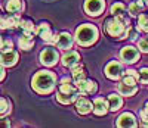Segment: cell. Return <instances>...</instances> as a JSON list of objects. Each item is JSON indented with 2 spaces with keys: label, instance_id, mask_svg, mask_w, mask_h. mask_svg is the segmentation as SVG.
Listing matches in <instances>:
<instances>
[{
  "label": "cell",
  "instance_id": "7c38bea8",
  "mask_svg": "<svg viewBox=\"0 0 148 128\" xmlns=\"http://www.w3.org/2000/svg\"><path fill=\"white\" fill-rule=\"evenodd\" d=\"M56 46H58L59 49H62V50L71 49V47H73V37H71L68 33H61V34H58Z\"/></svg>",
  "mask_w": 148,
  "mask_h": 128
},
{
  "label": "cell",
  "instance_id": "52a82bcc",
  "mask_svg": "<svg viewBox=\"0 0 148 128\" xmlns=\"http://www.w3.org/2000/svg\"><path fill=\"white\" fill-rule=\"evenodd\" d=\"M121 74H123V69H121V63H119V62H116V60H113V62H110L108 65H107V68H105V75L108 77L110 80H119L120 77H121Z\"/></svg>",
  "mask_w": 148,
  "mask_h": 128
},
{
  "label": "cell",
  "instance_id": "7402d4cb",
  "mask_svg": "<svg viewBox=\"0 0 148 128\" xmlns=\"http://www.w3.org/2000/svg\"><path fill=\"white\" fill-rule=\"evenodd\" d=\"M108 102H110V110H119L123 105V99L117 94H110L108 97Z\"/></svg>",
  "mask_w": 148,
  "mask_h": 128
},
{
  "label": "cell",
  "instance_id": "603a6c76",
  "mask_svg": "<svg viewBox=\"0 0 148 128\" xmlns=\"http://www.w3.org/2000/svg\"><path fill=\"white\" fill-rule=\"evenodd\" d=\"M33 46H34V40H33V37L30 34H24L19 38V47L22 50H30Z\"/></svg>",
  "mask_w": 148,
  "mask_h": 128
},
{
  "label": "cell",
  "instance_id": "d4e9b609",
  "mask_svg": "<svg viewBox=\"0 0 148 128\" xmlns=\"http://www.w3.org/2000/svg\"><path fill=\"white\" fill-rule=\"evenodd\" d=\"M138 30L148 33V14H141L138 19Z\"/></svg>",
  "mask_w": 148,
  "mask_h": 128
},
{
  "label": "cell",
  "instance_id": "83f0119b",
  "mask_svg": "<svg viewBox=\"0 0 148 128\" xmlns=\"http://www.w3.org/2000/svg\"><path fill=\"white\" fill-rule=\"evenodd\" d=\"M138 49L144 53H148V37H144V38H139L138 40Z\"/></svg>",
  "mask_w": 148,
  "mask_h": 128
},
{
  "label": "cell",
  "instance_id": "6da1fadb",
  "mask_svg": "<svg viewBox=\"0 0 148 128\" xmlns=\"http://www.w3.org/2000/svg\"><path fill=\"white\" fill-rule=\"evenodd\" d=\"M55 75L52 72H49V71H40V72H37L34 75V78H33V88L37 91V93H40V94H47V93H51L53 90V87H55Z\"/></svg>",
  "mask_w": 148,
  "mask_h": 128
},
{
  "label": "cell",
  "instance_id": "30bf717a",
  "mask_svg": "<svg viewBox=\"0 0 148 128\" xmlns=\"http://www.w3.org/2000/svg\"><path fill=\"white\" fill-rule=\"evenodd\" d=\"M80 60V55L77 52H74V50H70L68 53L64 55L62 58V65L67 66V68H73L74 65H77Z\"/></svg>",
  "mask_w": 148,
  "mask_h": 128
},
{
  "label": "cell",
  "instance_id": "cb8c5ba5",
  "mask_svg": "<svg viewBox=\"0 0 148 128\" xmlns=\"http://www.w3.org/2000/svg\"><path fill=\"white\" fill-rule=\"evenodd\" d=\"M111 14L114 16H119V18H125V14H126V6L123 3H114L111 6Z\"/></svg>",
  "mask_w": 148,
  "mask_h": 128
},
{
  "label": "cell",
  "instance_id": "7a4b0ae2",
  "mask_svg": "<svg viewBox=\"0 0 148 128\" xmlns=\"http://www.w3.org/2000/svg\"><path fill=\"white\" fill-rule=\"evenodd\" d=\"M129 25H130L129 19L116 16L114 19H111V21L107 22V33L111 37L125 38V35L127 34V30H129Z\"/></svg>",
  "mask_w": 148,
  "mask_h": 128
},
{
  "label": "cell",
  "instance_id": "4316f807",
  "mask_svg": "<svg viewBox=\"0 0 148 128\" xmlns=\"http://www.w3.org/2000/svg\"><path fill=\"white\" fill-rule=\"evenodd\" d=\"M141 9H142V5H141L139 2H138V3H130L129 7H127L130 16H138L139 12H141Z\"/></svg>",
  "mask_w": 148,
  "mask_h": 128
},
{
  "label": "cell",
  "instance_id": "5b68a950",
  "mask_svg": "<svg viewBox=\"0 0 148 128\" xmlns=\"http://www.w3.org/2000/svg\"><path fill=\"white\" fill-rule=\"evenodd\" d=\"M105 2L104 0H86L84 2V10L90 16H98L104 10Z\"/></svg>",
  "mask_w": 148,
  "mask_h": 128
},
{
  "label": "cell",
  "instance_id": "4dcf8cb0",
  "mask_svg": "<svg viewBox=\"0 0 148 128\" xmlns=\"http://www.w3.org/2000/svg\"><path fill=\"white\" fill-rule=\"evenodd\" d=\"M8 102H6V99L3 97L2 99V116H5V115H6V112H8Z\"/></svg>",
  "mask_w": 148,
  "mask_h": 128
},
{
  "label": "cell",
  "instance_id": "1f68e13d",
  "mask_svg": "<svg viewBox=\"0 0 148 128\" xmlns=\"http://www.w3.org/2000/svg\"><path fill=\"white\" fill-rule=\"evenodd\" d=\"M127 35L132 38V40H136V37H138V33L135 31V30H127Z\"/></svg>",
  "mask_w": 148,
  "mask_h": 128
},
{
  "label": "cell",
  "instance_id": "d6986e66",
  "mask_svg": "<svg viewBox=\"0 0 148 128\" xmlns=\"http://www.w3.org/2000/svg\"><path fill=\"white\" fill-rule=\"evenodd\" d=\"M6 10L9 14H18V12L22 10V2L21 0H8Z\"/></svg>",
  "mask_w": 148,
  "mask_h": 128
},
{
  "label": "cell",
  "instance_id": "9c48e42d",
  "mask_svg": "<svg viewBox=\"0 0 148 128\" xmlns=\"http://www.w3.org/2000/svg\"><path fill=\"white\" fill-rule=\"evenodd\" d=\"M110 110V105L107 103V100L104 97H96L93 100V112L98 116H102Z\"/></svg>",
  "mask_w": 148,
  "mask_h": 128
},
{
  "label": "cell",
  "instance_id": "ac0fdd59",
  "mask_svg": "<svg viewBox=\"0 0 148 128\" xmlns=\"http://www.w3.org/2000/svg\"><path fill=\"white\" fill-rule=\"evenodd\" d=\"M58 102H61L62 105H68V103H73V102H76L77 100V93H62V91H59L58 96H56Z\"/></svg>",
  "mask_w": 148,
  "mask_h": 128
},
{
  "label": "cell",
  "instance_id": "8fae6325",
  "mask_svg": "<svg viewBox=\"0 0 148 128\" xmlns=\"http://www.w3.org/2000/svg\"><path fill=\"white\" fill-rule=\"evenodd\" d=\"M21 19H19V14H15L14 16H3L2 18V28H16L21 25Z\"/></svg>",
  "mask_w": 148,
  "mask_h": 128
},
{
  "label": "cell",
  "instance_id": "f546056e",
  "mask_svg": "<svg viewBox=\"0 0 148 128\" xmlns=\"http://www.w3.org/2000/svg\"><path fill=\"white\" fill-rule=\"evenodd\" d=\"M139 81L142 84H148V68H144L139 71Z\"/></svg>",
  "mask_w": 148,
  "mask_h": 128
},
{
  "label": "cell",
  "instance_id": "2e32d148",
  "mask_svg": "<svg viewBox=\"0 0 148 128\" xmlns=\"http://www.w3.org/2000/svg\"><path fill=\"white\" fill-rule=\"evenodd\" d=\"M117 127H136V119H135V116L132 113H123L121 116L119 118L117 121Z\"/></svg>",
  "mask_w": 148,
  "mask_h": 128
},
{
  "label": "cell",
  "instance_id": "9a60e30c",
  "mask_svg": "<svg viewBox=\"0 0 148 128\" xmlns=\"http://www.w3.org/2000/svg\"><path fill=\"white\" fill-rule=\"evenodd\" d=\"M36 34H39L45 41H51L52 38H53V34H52V30H51V27H49V24H46V22H43V24H40L39 27H37V30H36Z\"/></svg>",
  "mask_w": 148,
  "mask_h": 128
},
{
  "label": "cell",
  "instance_id": "ffe728a7",
  "mask_svg": "<svg viewBox=\"0 0 148 128\" xmlns=\"http://www.w3.org/2000/svg\"><path fill=\"white\" fill-rule=\"evenodd\" d=\"M139 80V74L133 69H127L126 74H125V78H123V83L126 84H130V85H135L136 81Z\"/></svg>",
  "mask_w": 148,
  "mask_h": 128
},
{
  "label": "cell",
  "instance_id": "f1b7e54d",
  "mask_svg": "<svg viewBox=\"0 0 148 128\" xmlns=\"http://www.w3.org/2000/svg\"><path fill=\"white\" fill-rule=\"evenodd\" d=\"M12 47H14V43H12L10 40H8V38H3L2 40V53L9 52V50H12Z\"/></svg>",
  "mask_w": 148,
  "mask_h": 128
},
{
  "label": "cell",
  "instance_id": "4fadbf2b",
  "mask_svg": "<svg viewBox=\"0 0 148 128\" xmlns=\"http://www.w3.org/2000/svg\"><path fill=\"white\" fill-rule=\"evenodd\" d=\"M76 108H77V112H79V113L86 115V113H89V112L93 109V105H92L86 97H79V99L76 100Z\"/></svg>",
  "mask_w": 148,
  "mask_h": 128
},
{
  "label": "cell",
  "instance_id": "e0dca14e",
  "mask_svg": "<svg viewBox=\"0 0 148 128\" xmlns=\"http://www.w3.org/2000/svg\"><path fill=\"white\" fill-rule=\"evenodd\" d=\"M136 91H138L136 85H130V84H126V83L119 84V93L121 96H133Z\"/></svg>",
  "mask_w": 148,
  "mask_h": 128
},
{
  "label": "cell",
  "instance_id": "8992f818",
  "mask_svg": "<svg viewBox=\"0 0 148 128\" xmlns=\"http://www.w3.org/2000/svg\"><path fill=\"white\" fill-rule=\"evenodd\" d=\"M120 56L126 63H135L139 59V52H138V49H135L132 46H126L121 49Z\"/></svg>",
  "mask_w": 148,
  "mask_h": 128
},
{
  "label": "cell",
  "instance_id": "ba28073f",
  "mask_svg": "<svg viewBox=\"0 0 148 128\" xmlns=\"http://www.w3.org/2000/svg\"><path fill=\"white\" fill-rule=\"evenodd\" d=\"M77 88H79V93L80 96H86V94H90L96 91V83L95 81H88V80H83L76 83Z\"/></svg>",
  "mask_w": 148,
  "mask_h": 128
},
{
  "label": "cell",
  "instance_id": "3957f363",
  "mask_svg": "<svg viewBox=\"0 0 148 128\" xmlns=\"http://www.w3.org/2000/svg\"><path fill=\"white\" fill-rule=\"evenodd\" d=\"M98 38V30L93 25L84 24L76 31V40L80 46H90L92 43L96 41Z\"/></svg>",
  "mask_w": 148,
  "mask_h": 128
},
{
  "label": "cell",
  "instance_id": "484cf974",
  "mask_svg": "<svg viewBox=\"0 0 148 128\" xmlns=\"http://www.w3.org/2000/svg\"><path fill=\"white\" fill-rule=\"evenodd\" d=\"M21 28H22L24 34H30V35H33L36 33V30H37V28H34V25H33L31 21H22L21 22Z\"/></svg>",
  "mask_w": 148,
  "mask_h": 128
},
{
  "label": "cell",
  "instance_id": "836d02e7",
  "mask_svg": "<svg viewBox=\"0 0 148 128\" xmlns=\"http://www.w3.org/2000/svg\"><path fill=\"white\" fill-rule=\"evenodd\" d=\"M145 106H147V108H148V102H147V103H145Z\"/></svg>",
  "mask_w": 148,
  "mask_h": 128
},
{
  "label": "cell",
  "instance_id": "44dd1931",
  "mask_svg": "<svg viewBox=\"0 0 148 128\" xmlns=\"http://www.w3.org/2000/svg\"><path fill=\"white\" fill-rule=\"evenodd\" d=\"M73 78H74L76 83L86 80V72L83 69V65H79V63H77V65L73 66Z\"/></svg>",
  "mask_w": 148,
  "mask_h": 128
},
{
  "label": "cell",
  "instance_id": "277c9868",
  "mask_svg": "<svg viewBox=\"0 0 148 128\" xmlns=\"http://www.w3.org/2000/svg\"><path fill=\"white\" fill-rule=\"evenodd\" d=\"M58 59H59V55L53 47H47L40 53V62L46 66H53L58 62Z\"/></svg>",
  "mask_w": 148,
  "mask_h": 128
},
{
  "label": "cell",
  "instance_id": "5bb4252c",
  "mask_svg": "<svg viewBox=\"0 0 148 128\" xmlns=\"http://www.w3.org/2000/svg\"><path fill=\"white\" fill-rule=\"evenodd\" d=\"M18 60V53L15 50H9V52L2 53V65L3 66H14Z\"/></svg>",
  "mask_w": 148,
  "mask_h": 128
},
{
  "label": "cell",
  "instance_id": "d6a6232c",
  "mask_svg": "<svg viewBox=\"0 0 148 128\" xmlns=\"http://www.w3.org/2000/svg\"><path fill=\"white\" fill-rule=\"evenodd\" d=\"M141 5H142V6H148V0H142Z\"/></svg>",
  "mask_w": 148,
  "mask_h": 128
}]
</instances>
